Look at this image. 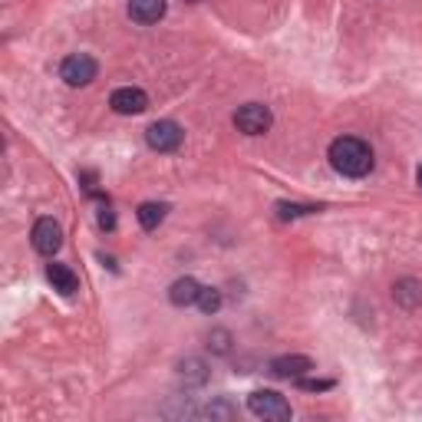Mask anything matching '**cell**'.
Returning a JSON list of instances; mask_svg holds the SVG:
<instances>
[{
  "label": "cell",
  "mask_w": 422,
  "mask_h": 422,
  "mask_svg": "<svg viewBox=\"0 0 422 422\" xmlns=\"http://www.w3.org/2000/svg\"><path fill=\"white\" fill-rule=\"evenodd\" d=\"M393 297H396V304L406 307V310L419 307V304H422V284H419V280H413V278L399 280V284L393 287Z\"/></svg>",
  "instance_id": "obj_12"
},
{
  "label": "cell",
  "mask_w": 422,
  "mask_h": 422,
  "mask_svg": "<svg viewBox=\"0 0 422 422\" xmlns=\"http://www.w3.org/2000/svg\"><path fill=\"white\" fill-rule=\"evenodd\" d=\"M278 218L280 221H290V218H300V215H314V211H320L316 205H290V202H278Z\"/></svg>",
  "instance_id": "obj_16"
},
{
  "label": "cell",
  "mask_w": 422,
  "mask_h": 422,
  "mask_svg": "<svg viewBox=\"0 0 422 422\" xmlns=\"http://www.w3.org/2000/svg\"><path fill=\"white\" fill-rule=\"evenodd\" d=\"M182 139H185L182 125L172 122V119H159V122H152L145 129V142H149V149H155V152H175V149L182 145Z\"/></svg>",
  "instance_id": "obj_5"
},
{
  "label": "cell",
  "mask_w": 422,
  "mask_h": 422,
  "mask_svg": "<svg viewBox=\"0 0 422 422\" xmlns=\"http://www.w3.org/2000/svg\"><path fill=\"white\" fill-rule=\"evenodd\" d=\"M47 280L53 284V290H59L63 297H73L79 290V278H76V270L69 268V264H47Z\"/></svg>",
  "instance_id": "obj_9"
},
{
  "label": "cell",
  "mask_w": 422,
  "mask_h": 422,
  "mask_svg": "<svg viewBox=\"0 0 422 422\" xmlns=\"http://www.w3.org/2000/svg\"><path fill=\"white\" fill-rule=\"evenodd\" d=\"M178 376L185 380V386H202L205 380H208L205 360H198V356H188V360H182V363H178Z\"/></svg>",
  "instance_id": "obj_14"
},
{
  "label": "cell",
  "mask_w": 422,
  "mask_h": 422,
  "mask_svg": "<svg viewBox=\"0 0 422 422\" xmlns=\"http://www.w3.org/2000/svg\"><path fill=\"white\" fill-rule=\"evenodd\" d=\"M307 373H314V360L310 356L287 353V356L270 360V376H278V380H300V376H307Z\"/></svg>",
  "instance_id": "obj_8"
},
{
  "label": "cell",
  "mask_w": 422,
  "mask_h": 422,
  "mask_svg": "<svg viewBox=\"0 0 422 422\" xmlns=\"http://www.w3.org/2000/svg\"><path fill=\"white\" fill-rule=\"evenodd\" d=\"M96 73H99V63L89 53H73V57H67L59 63V76H63L67 86H89L96 79Z\"/></svg>",
  "instance_id": "obj_3"
},
{
  "label": "cell",
  "mask_w": 422,
  "mask_h": 422,
  "mask_svg": "<svg viewBox=\"0 0 422 422\" xmlns=\"http://www.w3.org/2000/svg\"><path fill=\"white\" fill-rule=\"evenodd\" d=\"M165 215H169V205H162V202H142L139 211H135V218H139V224H142L145 231L159 228L165 221Z\"/></svg>",
  "instance_id": "obj_13"
},
{
  "label": "cell",
  "mask_w": 422,
  "mask_h": 422,
  "mask_svg": "<svg viewBox=\"0 0 422 422\" xmlns=\"http://www.w3.org/2000/svg\"><path fill=\"white\" fill-rule=\"evenodd\" d=\"M270 122H274V113L264 103H244L234 113V125L244 135H264L270 129Z\"/></svg>",
  "instance_id": "obj_4"
},
{
  "label": "cell",
  "mask_w": 422,
  "mask_h": 422,
  "mask_svg": "<svg viewBox=\"0 0 422 422\" xmlns=\"http://www.w3.org/2000/svg\"><path fill=\"white\" fill-rule=\"evenodd\" d=\"M416 182H419V188H422V165H419V172H416Z\"/></svg>",
  "instance_id": "obj_21"
},
{
  "label": "cell",
  "mask_w": 422,
  "mask_h": 422,
  "mask_svg": "<svg viewBox=\"0 0 422 422\" xmlns=\"http://www.w3.org/2000/svg\"><path fill=\"white\" fill-rule=\"evenodd\" d=\"M165 7H169L165 0H129V17L149 27V23H159L165 17Z\"/></svg>",
  "instance_id": "obj_10"
},
{
  "label": "cell",
  "mask_w": 422,
  "mask_h": 422,
  "mask_svg": "<svg viewBox=\"0 0 422 422\" xmlns=\"http://www.w3.org/2000/svg\"><path fill=\"white\" fill-rule=\"evenodd\" d=\"M198 307H202V314H218L221 310V290L215 287H202V294H198Z\"/></svg>",
  "instance_id": "obj_17"
},
{
  "label": "cell",
  "mask_w": 422,
  "mask_h": 422,
  "mask_svg": "<svg viewBox=\"0 0 422 422\" xmlns=\"http://www.w3.org/2000/svg\"><path fill=\"white\" fill-rule=\"evenodd\" d=\"M33 248L43 254V258H53L59 248H63V228H59L53 218H40L37 224H33Z\"/></svg>",
  "instance_id": "obj_6"
},
{
  "label": "cell",
  "mask_w": 422,
  "mask_h": 422,
  "mask_svg": "<svg viewBox=\"0 0 422 422\" xmlns=\"http://www.w3.org/2000/svg\"><path fill=\"white\" fill-rule=\"evenodd\" d=\"M248 409L258 419H274V422H287L294 416L290 413V403L280 393H274V389H254L248 396Z\"/></svg>",
  "instance_id": "obj_2"
},
{
  "label": "cell",
  "mask_w": 422,
  "mask_h": 422,
  "mask_svg": "<svg viewBox=\"0 0 422 422\" xmlns=\"http://www.w3.org/2000/svg\"><path fill=\"white\" fill-rule=\"evenodd\" d=\"M326 159L333 165V172L343 175V178H363V175H370V169H373V149H370L363 139H356V135H340V139H333Z\"/></svg>",
  "instance_id": "obj_1"
},
{
  "label": "cell",
  "mask_w": 422,
  "mask_h": 422,
  "mask_svg": "<svg viewBox=\"0 0 422 422\" xmlns=\"http://www.w3.org/2000/svg\"><path fill=\"white\" fill-rule=\"evenodd\" d=\"M96 221H99V228H103V231H113V228H115V215H113V208H109V205H99Z\"/></svg>",
  "instance_id": "obj_20"
},
{
  "label": "cell",
  "mask_w": 422,
  "mask_h": 422,
  "mask_svg": "<svg viewBox=\"0 0 422 422\" xmlns=\"http://www.w3.org/2000/svg\"><path fill=\"white\" fill-rule=\"evenodd\" d=\"M208 343H211V350H215V353H221V356L231 353V333H228V330H215Z\"/></svg>",
  "instance_id": "obj_18"
},
{
  "label": "cell",
  "mask_w": 422,
  "mask_h": 422,
  "mask_svg": "<svg viewBox=\"0 0 422 422\" xmlns=\"http://www.w3.org/2000/svg\"><path fill=\"white\" fill-rule=\"evenodd\" d=\"M300 389H307V393H324V389H333V380H294Z\"/></svg>",
  "instance_id": "obj_19"
},
{
  "label": "cell",
  "mask_w": 422,
  "mask_h": 422,
  "mask_svg": "<svg viewBox=\"0 0 422 422\" xmlns=\"http://www.w3.org/2000/svg\"><path fill=\"white\" fill-rule=\"evenodd\" d=\"M202 419H234L238 416V406L231 403L228 396H218V399H211L205 409H198Z\"/></svg>",
  "instance_id": "obj_15"
},
{
  "label": "cell",
  "mask_w": 422,
  "mask_h": 422,
  "mask_svg": "<svg viewBox=\"0 0 422 422\" xmlns=\"http://www.w3.org/2000/svg\"><path fill=\"white\" fill-rule=\"evenodd\" d=\"M109 106H113V113H119V115H139L149 109V96H145V89H139V86H119V89H113Z\"/></svg>",
  "instance_id": "obj_7"
},
{
  "label": "cell",
  "mask_w": 422,
  "mask_h": 422,
  "mask_svg": "<svg viewBox=\"0 0 422 422\" xmlns=\"http://www.w3.org/2000/svg\"><path fill=\"white\" fill-rule=\"evenodd\" d=\"M198 294H202V284L195 278H178L169 287V300H172L175 307H192V304H198Z\"/></svg>",
  "instance_id": "obj_11"
}]
</instances>
